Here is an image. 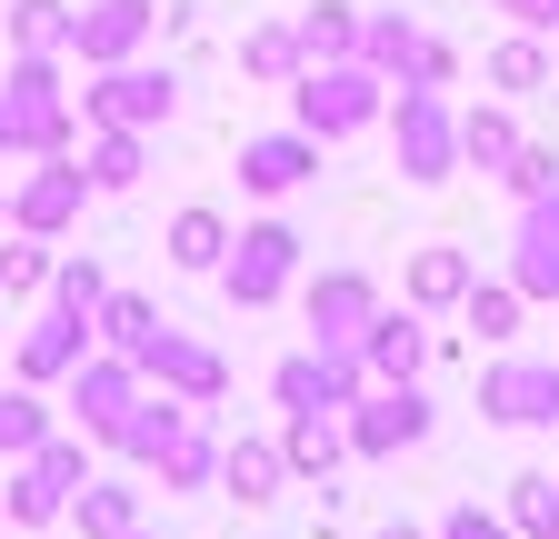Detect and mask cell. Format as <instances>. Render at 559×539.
Listing matches in <instances>:
<instances>
[{"label": "cell", "mask_w": 559, "mask_h": 539, "mask_svg": "<svg viewBox=\"0 0 559 539\" xmlns=\"http://www.w3.org/2000/svg\"><path fill=\"white\" fill-rule=\"evenodd\" d=\"M180 110V81L170 71H140V60H110V71L81 91V120L91 130H160Z\"/></svg>", "instance_id": "obj_6"}, {"label": "cell", "mask_w": 559, "mask_h": 539, "mask_svg": "<svg viewBox=\"0 0 559 539\" xmlns=\"http://www.w3.org/2000/svg\"><path fill=\"white\" fill-rule=\"evenodd\" d=\"M11 40L40 50V60H60L70 50V11H60V0H11Z\"/></svg>", "instance_id": "obj_35"}, {"label": "cell", "mask_w": 559, "mask_h": 539, "mask_svg": "<svg viewBox=\"0 0 559 539\" xmlns=\"http://www.w3.org/2000/svg\"><path fill=\"white\" fill-rule=\"evenodd\" d=\"M280 480H290V459H280V440H221V490L240 510H270Z\"/></svg>", "instance_id": "obj_19"}, {"label": "cell", "mask_w": 559, "mask_h": 539, "mask_svg": "<svg viewBox=\"0 0 559 539\" xmlns=\"http://www.w3.org/2000/svg\"><path fill=\"white\" fill-rule=\"evenodd\" d=\"M549 539H559V529H549Z\"/></svg>", "instance_id": "obj_46"}, {"label": "cell", "mask_w": 559, "mask_h": 539, "mask_svg": "<svg viewBox=\"0 0 559 539\" xmlns=\"http://www.w3.org/2000/svg\"><path fill=\"white\" fill-rule=\"evenodd\" d=\"M300 270V230L290 220H260V230H230V260H221V290L230 310H270Z\"/></svg>", "instance_id": "obj_5"}, {"label": "cell", "mask_w": 559, "mask_h": 539, "mask_svg": "<svg viewBox=\"0 0 559 539\" xmlns=\"http://www.w3.org/2000/svg\"><path fill=\"white\" fill-rule=\"evenodd\" d=\"M479 420L500 430H559V360H489L479 370Z\"/></svg>", "instance_id": "obj_7"}, {"label": "cell", "mask_w": 559, "mask_h": 539, "mask_svg": "<svg viewBox=\"0 0 559 539\" xmlns=\"http://www.w3.org/2000/svg\"><path fill=\"white\" fill-rule=\"evenodd\" d=\"M489 11H500L510 31H539V40L559 31V0H489Z\"/></svg>", "instance_id": "obj_40"}, {"label": "cell", "mask_w": 559, "mask_h": 539, "mask_svg": "<svg viewBox=\"0 0 559 539\" xmlns=\"http://www.w3.org/2000/svg\"><path fill=\"white\" fill-rule=\"evenodd\" d=\"M360 60H370V71L400 91V81L419 71V21H409V11H380V21H360Z\"/></svg>", "instance_id": "obj_26"}, {"label": "cell", "mask_w": 559, "mask_h": 539, "mask_svg": "<svg viewBox=\"0 0 559 539\" xmlns=\"http://www.w3.org/2000/svg\"><path fill=\"white\" fill-rule=\"evenodd\" d=\"M151 31H160V0H100V11H70V60H81V71H110V60H140Z\"/></svg>", "instance_id": "obj_10"}, {"label": "cell", "mask_w": 559, "mask_h": 539, "mask_svg": "<svg viewBox=\"0 0 559 539\" xmlns=\"http://www.w3.org/2000/svg\"><path fill=\"white\" fill-rule=\"evenodd\" d=\"M510 151H520V120H510V100H479V110H460V170H489V180H500V170H510Z\"/></svg>", "instance_id": "obj_22"}, {"label": "cell", "mask_w": 559, "mask_h": 539, "mask_svg": "<svg viewBox=\"0 0 559 539\" xmlns=\"http://www.w3.org/2000/svg\"><path fill=\"white\" fill-rule=\"evenodd\" d=\"M140 399V360H120V350H91L81 370H70V410H81V430H120V410Z\"/></svg>", "instance_id": "obj_15"}, {"label": "cell", "mask_w": 559, "mask_h": 539, "mask_svg": "<svg viewBox=\"0 0 559 539\" xmlns=\"http://www.w3.org/2000/svg\"><path fill=\"white\" fill-rule=\"evenodd\" d=\"M300 180H320V141L310 130H260V141H240V190L250 200H290Z\"/></svg>", "instance_id": "obj_13"}, {"label": "cell", "mask_w": 559, "mask_h": 539, "mask_svg": "<svg viewBox=\"0 0 559 539\" xmlns=\"http://www.w3.org/2000/svg\"><path fill=\"white\" fill-rule=\"evenodd\" d=\"M440 539H520V529H510L500 510H479V500H460V510L440 519Z\"/></svg>", "instance_id": "obj_39"}, {"label": "cell", "mask_w": 559, "mask_h": 539, "mask_svg": "<svg viewBox=\"0 0 559 539\" xmlns=\"http://www.w3.org/2000/svg\"><path fill=\"white\" fill-rule=\"evenodd\" d=\"M479 280V260L460 250V240H430V250H409V270H400V300L409 310H460V290Z\"/></svg>", "instance_id": "obj_17"}, {"label": "cell", "mask_w": 559, "mask_h": 539, "mask_svg": "<svg viewBox=\"0 0 559 539\" xmlns=\"http://www.w3.org/2000/svg\"><path fill=\"white\" fill-rule=\"evenodd\" d=\"M500 190H510V200L559 190V151H549V141H520V151H510V170H500Z\"/></svg>", "instance_id": "obj_38"}, {"label": "cell", "mask_w": 559, "mask_h": 539, "mask_svg": "<svg viewBox=\"0 0 559 539\" xmlns=\"http://www.w3.org/2000/svg\"><path fill=\"white\" fill-rule=\"evenodd\" d=\"M100 340H110L120 360H140V350L160 340V310L140 300V290H110V300H100Z\"/></svg>", "instance_id": "obj_31"}, {"label": "cell", "mask_w": 559, "mask_h": 539, "mask_svg": "<svg viewBox=\"0 0 559 539\" xmlns=\"http://www.w3.org/2000/svg\"><path fill=\"white\" fill-rule=\"evenodd\" d=\"M0 211H11V200H0Z\"/></svg>", "instance_id": "obj_44"}, {"label": "cell", "mask_w": 559, "mask_h": 539, "mask_svg": "<svg viewBox=\"0 0 559 539\" xmlns=\"http://www.w3.org/2000/svg\"><path fill=\"white\" fill-rule=\"evenodd\" d=\"M409 81H430V91H450V81H460V50H450V40H419V71H409Z\"/></svg>", "instance_id": "obj_41"}, {"label": "cell", "mask_w": 559, "mask_h": 539, "mask_svg": "<svg viewBox=\"0 0 559 539\" xmlns=\"http://www.w3.org/2000/svg\"><path fill=\"white\" fill-rule=\"evenodd\" d=\"M520 320H530L520 280H469V290H460V330H479L489 350H510V340H520Z\"/></svg>", "instance_id": "obj_24"}, {"label": "cell", "mask_w": 559, "mask_h": 539, "mask_svg": "<svg viewBox=\"0 0 559 539\" xmlns=\"http://www.w3.org/2000/svg\"><path fill=\"white\" fill-rule=\"evenodd\" d=\"M91 350H100V320H81V310H50V320L31 330V340H21V380H31V390H40V380H70Z\"/></svg>", "instance_id": "obj_16"}, {"label": "cell", "mask_w": 559, "mask_h": 539, "mask_svg": "<svg viewBox=\"0 0 559 539\" xmlns=\"http://www.w3.org/2000/svg\"><path fill=\"white\" fill-rule=\"evenodd\" d=\"M240 71H250V81H270V91H290V81L310 71V60H300V31H290V21L250 31V40H240Z\"/></svg>", "instance_id": "obj_30"}, {"label": "cell", "mask_w": 559, "mask_h": 539, "mask_svg": "<svg viewBox=\"0 0 559 539\" xmlns=\"http://www.w3.org/2000/svg\"><path fill=\"white\" fill-rule=\"evenodd\" d=\"M70 519H81V539H130L140 529V490L130 480H81L70 490Z\"/></svg>", "instance_id": "obj_25"}, {"label": "cell", "mask_w": 559, "mask_h": 539, "mask_svg": "<svg viewBox=\"0 0 559 539\" xmlns=\"http://www.w3.org/2000/svg\"><path fill=\"white\" fill-rule=\"evenodd\" d=\"M210 480H221V430L190 410V420L160 440V490H210Z\"/></svg>", "instance_id": "obj_21"}, {"label": "cell", "mask_w": 559, "mask_h": 539, "mask_svg": "<svg viewBox=\"0 0 559 539\" xmlns=\"http://www.w3.org/2000/svg\"><path fill=\"white\" fill-rule=\"evenodd\" d=\"M91 480V459H81V440H40L31 459H21V480H11V510L21 529H50V519H70V490Z\"/></svg>", "instance_id": "obj_9"}, {"label": "cell", "mask_w": 559, "mask_h": 539, "mask_svg": "<svg viewBox=\"0 0 559 539\" xmlns=\"http://www.w3.org/2000/svg\"><path fill=\"white\" fill-rule=\"evenodd\" d=\"M290 91H300V130H310L320 151H330V141H349V130H370V120L390 110V100H380L390 81L370 71V60H310Z\"/></svg>", "instance_id": "obj_3"}, {"label": "cell", "mask_w": 559, "mask_h": 539, "mask_svg": "<svg viewBox=\"0 0 559 539\" xmlns=\"http://www.w3.org/2000/svg\"><path fill=\"white\" fill-rule=\"evenodd\" d=\"M81 200H91V170L81 160H70V151H50L21 190H11V220L31 230V240H60L70 220H81Z\"/></svg>", "instance_id": "obj_11"}, {"label": "cell", "mask_w": 559, "mask_h": 539, "mask_svg": "<svg viewBox=\"0 0 559 539\" xmlns=\"http://www.w3.org/2000/svg\"><path fill=\"white\" fill-rule=\"evenodd\" d=\"M140 380H160L170 399H190V410H210V399L230 390V370H221V350H200V340H180V330L160 320V340L140 350Z\"/></svg>", "instance_id": "obj_14"}, {"label": "cell", "mask_w": 559, "mask_h": 539, "mask_svg": "<svg viewBox=\"0 0 559 539\" xmlns=\"http://www.w3.org/2000/svg\"><path fill=\"white\" fill-rule=\"evenodd\" d=\"M50 440V410H40V390L21 380V390H0V459H31Z\"/></svg>", "instance_id": "obj_33"}, {"label": "cell", "mask_w": 559, "mask_h": 539, "mask_svg": "<svg viewBox=\"0 0 559 539\" xmlns=\"http://www.w3.org/2000/svg\"><path fill=\"white\" fill-rule=\"evenodd\" d=\"M50 300L60 310H81V320H100V300H110V270L81 250V260H50Z\"/></svg>", "instance_id": "obj_34"}, {"label": "cell", "mask_w": 559, "mask_h": 539, "mask_svg": "<svg viewBox=\"0 0 559 539\" xmlns=\"http://www.w3.org/2000/svg\"><path fill=\"white\" fill-rule=\"evenodd\" d=\"M380 120H390V141H400V180H419V190L460 180V110H450V91L400 81V100Z\"/></svg>", "instance_id": "obj_1"}, {"label": "cell", "mask_w": 559, "mask_h": 539, "mask_svg": "<svg viewBox=\"0 0 559 539\" xmlns=\"http://www.w3.org/2000/svg\"><path fill=\"white\" fill-rule=\"evenodd\" d=\"M290 31H300V60H360V11H349V0H320Z\"/></svg>", "instance_id": "obj_29"}, {"label": "cell", "mask_w": 559, "mask_h": 539, "mask_svg": "<svg viewBox=\"0 0 559 539\" xmlns=\"http://www.w3.org/2000/svg\"><path fill=\"white\" fill-rule=\"evenodd\" d=\"M340 420H349V459H400V450H419V440L440 430V410H430L419 380H370Z\"/></svg>", "instance_id": "obj_4"}, {"label": "cell", "mask_w": 559, "mask_h": 539, "mask_svg": "<svg viewBox=\"0 0 559 539\" xmlns=\"http://www.w3.org/2000/svg\"><path fill=\"white\" fill-rule=\"evenodd\" d=\"M160 250H170V270H221V260H230V220L200 200V211H180V220H170V240H160Z\"/></svg>", "instance_id": "obj_27"}, {"label": "cell", "mask_w": 559, "mask_h": 539, "mask_svg": "<svg viewBox=\"0 0 559 539\" xmlns=\"http://www.w3.org/2000/svg\"><path fill=\"white\" fill-rule=\"evenodd\" d=\"M300 310H310V340H330V350H360V330L380 320V280H370V270H320Z\"/></svg>", "instance_id": "obj_12"}, {"label": "cell", "mask_w": 559, "mask_h": 539, "mask_svg": "<svg viewBox=\"0 0 559 539\" xmlns=\"http://www.w3.org/2000/svg\"><path fill=\"white\" fill-rule=\"evenodd\" d=\"M510 280L520 300H559V240H510Z\"/></svg>", "instance_id": "obj_37"}, {"label": "cell", "mask_w": 559, "mask_h": 539, "mask_svg": "<svg viewBox=\"0 0 559 539\" xmlns=\"http://www.w3.org/2000/svg\"><path fill=\"white\" fill-rule=\"evenodd\" d=\"M81 170H91V190H140V170H151V130H100Z\"/></svg>", "instance_id": "obj_28"}, {"label": "cell", "mask_w": 559, "mask_h": 539, "mask_svg": "<svg viewBox=\"0 0 559 539\" xmlns=\"http://www.w3.org/2000/svg\"><path fill=\"white\" fill-rule=\"evenodd\" d=\"M380 539H440V529H409V519H390V529H380Z\"/></svg>", "instance_id": "obj_42"}, {"label": "cell", "mask_w": 559, "mask_h": 539, "mask_svg": "<svg viewBox=\"0 0 559 539\" xmlns=\"http://www.w3.org/2000/svg\"><path fill=\"white\" fill-rule=\"evenodd\" d=\"M280 459H290L300 480H330V469L349 459V420H340V410H290V430H280Z\"/></svg>", "instance_id": "obj_20"}, {"label": "cell", "mask_w": 559, "mask_h": 539, "mask_svg": "<svg viewBox=\"0 0 559 539\" xmlns=\"http://www.w3.org/2000/svg\"><path fill=\"white\" fill-rule=\"evenodd\" d=\"M559 71H549V40L539 31H510V40H489V91L500 100H530V91H549Z\"/></svg>", "instance_id": "obj_23"}, {"label": "cell", "mask_w": 559, "mask_h": 539, "mask_svg": "<svg viewBox=\"0 0 559 539\" xmlns=\"http://www.w3.org/2000/svg\"><path fill=\"white\" fill-rule=\"evenodd\" d=\"M0 151H31V160L70 151V100H60V60H40V50H21V60H11V81H0Z\"/></svg>", "instance_id": "obj_2"}, {"label": "cell", "mask_w": 559, "mask_h": 539, "mask_svg": "<svg viewBox=\"0 0 559 539\" xmlns=\"http://www.w3.org/2000/svg\"><path fill=\"white\" fill-rule=\"evenodd\" d=\"M130 539H140V529H130Z\"/></svg>", "instance_id": "obj_45"}, {"label": "cell", "mask_w": 559, "mask_h": 539, "mask_svg": "<svg viewBox=\"0 0 559 539\" xmlns=\"http://www.w3.org/2000/svg\"><path fill=\"white\" fill-rule=\"evenodd\" d=\"M360 390H370L360 350H330V340H310L300 360H280V370H270V399H280V410H349Z\"/></svg>", "instance_id": "obj_8"}, {"label": "cell", "mask_w": 559, "mask_h": 539, "mask_svg": "<svg viewBox=\"0 0 559 539\" xmlns=\"http://www.w3.org/2000/svg\"><path fill=\"white\" fill-rule=\"evenodd\" d=\"M31 290H50V250L21 230V240H0V300H31Z\"/></svg>", "instance_id": "obj_36"}, {"label": "cell", "mask_w": 559, "mask_h": 539, "mask_svg": "<svg viewBox=\"0 0 559 539\" xmlns=\"http://www.w3.org/2000/svg\"><path fill=\"white\" fill-rule=\"evenodd\" d=\"M549 71H559V31H549Z\"/></svg>", "instance_id": "obj_43"}, {"label": "cell", "mask_w": 559, "mask_h": 539, "mask_svg": "<svg viewBox=\"0 0 559 539\" xmlns=\"http://www.w3.org/2000/svg\"><path fill=\"white\" fill-rule=\"evenodd\" d=\"M419 360H430V330H419L409 300L380 310V320L360 330V370H370V380H419Z\"/></svg>", "instance_id": "obj_18"}, {"label": "cell", "mask_w": 559, "mask_h": 539, "mask_svg": "<svg viewBox=\"0 0 559 539\" xmlns=\"http://www.w3.org/2000/svg\"><path fill=\"white\" fill-rule=\"evenodd\" d=\"M520 539H549L559 529V480H549V469H520V480H510V510H500Z\"/></svg>", "instance_id": "obj_32"}]
</instances>
